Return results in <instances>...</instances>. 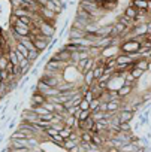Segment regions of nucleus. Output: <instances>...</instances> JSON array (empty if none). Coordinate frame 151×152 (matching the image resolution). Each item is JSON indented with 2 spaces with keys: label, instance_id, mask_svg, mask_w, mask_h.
<instances>
[{
  "label": "nucleus",
  "instance_id": "48",
  "mask_svg": "<svg viewBox=\"0 0 151 152\" xmlns=\"http://www.w3.org/2000/svg\"><path fill=\"white\" fill-rule=\"evenodd\" d=\"M148 2H151V0H148Z\"/></svg>",
  "mask_w": 151,
  "mask_h": 152
},
{
  "label": "nucleus",
  "instance_id": "25",
  "mask_svg": "<svg viewBox=\"0 0 151 152\" xmlns=\"http://www.w3.org/2000/svg\"><path fill=\"white\" fill-rule=\"evenodd\" d=\"M130 130H132L130 122H121L118 127V131H123V133H130Z\"/></svg>",
  "mask_w": 151,
  "mask_h": 152
},
{
  "label": "nucleus",
  "instance_id": "43",
  "mask_svg": "<svg viewBox=\"0 0 151 152\" xmlns=\"http://www.w3.org/2000/svg\"><path fill=\"white\" fill-rule=\"evenodd\" d=\"M81 2H85V3H91V2H94V0H81Z\"/></svg>",
  "mask_w": 151,
  "mask_h": 152
},
{
  "label": "nucleus",
  "instance_id": "44",
  "mask_svg": "<svg viewBox=\"0 0 151 152\" xmlns=\"http://www.w3.org/2000/svg\"><path fill=\"white\" fill-rule=\"evenodd\" d=\"M2 55H5V54H3V51H2V49H0V58H2Z\"/></svg>",
  "mask_w": 151,
  "mask_h": 152
},
{
  "label": "nucleus",
  "instance_id": "28",
  "mask_svg": "<svg viewBox=\"0 0 151 152\" xmlns=\"http://www.w3.org/2000/svg\"><path fill=\"white\" fill-rule=\"evenodd\" d=\"M43 133H45L48 137H52V136H57V134H58V130H55L54 127H48V128L43 130Z\"/></svg>",
  "mask_w": 151,
  "mask_h": 152
},
{
  "label": "nucleus",
  "instance_id": "6",
  "mask_svg": "<svg viewBox=\"0 0 151 152\" xmlns=\"http://www.w3.org/2000/svg\"><path fill=\"white\" fill-rule=\"evenodd\" d=\"M97 5H99V8H100L102 11L108 12V11H114V9L117 8L118 2H117V0H103V2H100V3H97Z\"/></svg>",
  "mask_w": 151,
  "mask_h": 152
},
{
  "label": "nucleus",
  "instance_id": "7",
  "mask_svg": "<svg viewBox=\"0 0 151 152\" xmlns=\"http://www.w3.org/2000/svg\"><path fill=\"white\" fill-rule=\"evenodd\" d=\"M45 102H46V97L43 94H41L39 91H36V93L32 94V106H42Z\"/></svg>",
  "mask_w": 151,
  "mask_h": 152
},
{
  "label": "nucleus",
  "instance_id": "46",
  "mask_svg": "<svg viewBox=\"0 0 151 152\" xmlns=\"http://www.w3.org/2000/svg\"><path fill=\"white\" fill-rule=\"evenodd\" d=\"M0 82H2V75H0Z\"/></svg>",
  "mask_w": 151,
  "mask_h": 152
},
{
  "label": "nucleus",
  "instance_id": "1",
  "mask_svg": "<svg viewBox=\"0 0 151 152\" xmlns=\"http://www.w3.org/2000/svg\"><path fill=\"white\" fill-rule=\"evenodd\" d=\"M141 49V43L139 40L136 39H127L126 42H123L120 45V51L123 54H127V55H132V54H138Z\"/></svg>",
  "mask_w": 151,
  "mask_h": 152
},
{
  "label": "nucleus",
  "instance_id": "34",
  "mask_svg": "<svg viewBox=\"0 0 151 152\" xmlns=\"http://www.w3.org/2000/svg\"><path fill=\"white\" fill-rule=\"evenodd\" d=\"M94 99V96H93V93H91V90L88 88L85 93H84V100H87V102H91Z\"/></svg>",
  "mask_w": 151,
  "mask_h": 152
},
{
  "label": "nucleus",
  "instance_id": "38",
  "mask_svg": "<svg viewBox=\"0 0 151 152\" xmlns=\"http://www.w3.org/2000/svg\"><path fill=\"white\" fill-rule=\"evenodd\" d=\"M39 75V67H33L30 70V76H38Z\"/></svg>",
  "mask_w": 151,
  "mask_h": 152
},
{
  "label": "nucleus",
  "instance_id": "35",
  "mask_svg": "<svg viewBox=\"0 0 151 152\" xmlns=\"http://www.w3.org/2000/svg\"><path fill=\"white\" fill-rule=\"evenodd\" d=\"M111 76L112 75H109V73H103L102 76H100V79H97L99 82H108L109 79H111Z\"/></svg>",
  "mask_w": 151,
  "mask_h": 152
},
{
  "label": "nucleus",
  "instance_id": "40",
  "mask_svg": "<svg viewBox=\"0 0 151 152\" xmlns=\"http://www.w3.org/2000/svg\"><path fill=\"white\" fill-rule=\"evenodd\" d=\"M147 12H148V14L151 12V2H148V6H147Z\"/></svg>",
  "mask_w": 151,
  "mask_h": 152
},
{
  "label": "nucleus",
  "instance_id": "29",
  "mask_svg": "<svg viewBox=\"0 0 151 152\" xmlns=\"http://www.w3.org/2000/svg\"><path fill=\"white\" fill-rule=\"evenodd\" d=\"M42 106H43L48 112H51V113H54V112H55V107H54V103H52V102H48V100H46Z\"/></svg>",
  "mask_w": 151,
  "mask_h": 152
},
{
  "label": "nucleus",
  "instance_id": "37",
  "mask_svg": "<svg viewBox=\"0 0 151 152\" xmlns=\"http://www.w3.org/2000/svg\"><path fill=\"white\" fill-rule=\"evenodd\" d=\"M15 125H17V119H15V118H12V119L9 121V124H8V128H9V130H14V128H15Z\"/></svg>",
  "mask_w": 151,
  "mask_h": 152
},
{
  "label": "nucleus",
  "instance_id": "2",
  "mask_svg": "<svg viewBox=\"0 0 151 152\" xmlns=\"http://www.w3.org/2000/svg\"><path fill=\"white\" fill-rule=\"evenodd\" d=\"M36 24H38L39 31H41V34H42V36H45V37H48V39H51V37L54 36L55 28H54V26H52L51 23H46V21L41 20V21H39V23H36Z\"/></svg>",
  "mask_w": 151,
  "mask_h": 152
},
{
  "label": "nucleus",
  "instance_id": "36",
  "mask_svg": "<svg viewBox=\"0 0 151 152\" xmlns=\"http://www.w3.org/2000/svg\"><path fill=\"white\" fill-rule=\"evenodd\" d=\"M99 112H108V103H106V102H100Z\"/></svg>",
  "mask_w": 151,
  "mask_h": 152
},
{
  "label": "nucleus",
  "instance_id": "47",
  "mask_svg": "<svg viewBox=\"0 0 151 152\" xmlns=\"http://www.w3.org/2000/svg\"><path fill=\"white\" fill-rule=\"evenodd\" d=\"M0 100H2V96H0Z\"/></svg>",
  "mask_w": 151,
  "mask_h": 152
},
{
  "label": "nucleus",
  "instance_id": "9",
  "mask_svg": "<svg viewBox=\"0 0 151 152\" xmlns=\"http://www.w3.org/2000/svg\"><path fill=\"white\" fill-rule=\"evenodd\" d=\"M85 31L84 30H78V28H72L69 30V40H77V39H82L85 37Z\"/></svg>",
  "mask_w": 151,
  "mask_h": 152
},
{
  "label": "nucleus",
  "instance_id": "33",
  "mask_svg": "<svg viewBox=\"0 0 151 152\" xmlns=\"http://www.w3.org/2000/svg\"><path fill=\"white\" fill-rule=\"evenodd\" d=\"M118 21H120V23H123V24H126V26L129 27V26H130V23H132L133 20H130V18H127V17H126V15L123 14V15L120 17V20H118Z\"/></svg>",
  "mask_w": 151,
  "mask_h": 152
},
{
  "label": "nucleus",
  "instance_id": "22",
  "mask_svg": "<svg viewBox=\"0 0 151 152\" xmlns=\"http://www.w3.org/2000/svg\"><path fill=\"white\" fill-rule=\"evenodd\" d=\"M99 106H100V99H93V100L90 102V112L99 110Z\"/></svg>",
  "mask_w": 151,
  "mask_h": 152
},
{
  "label": "nucleus",
  "instance_id": "11",
  "mask_svg": "<svg viewBox=\"0 0 151 152\" xmlns=\"http://www.w3.org/2000/svg\"><path fill=\"white\" fill-rule=\"evenodd\" d=\"M94 81H96V79H94V73H93V70H88V72H85V73L82 75V82H84V85L90 87Z\"/></svg>",
  "mask_w": 151,
  "mask_h": 152
},
{
  "label": "nucleus",
  "instance_id": "10",
  "mask_svg": "<svg viewBox=\"0 0 151 152\" xmlns=\"http://www.w3.org/2000/svg\"><path fill=\"white\" fill-rule=\"evenodd\" d=\"M132 91H133V85H127V84H124V85L117 91V96H118L120 99H124V97H127Z\"/></svg>",
  "mask_w": 151,
  "mask_h": 152
},
{
  "label": "nucleus",
  "instance_id": "12",
  "mask_svg": "<svg viewBox=\"0 0 151 152\" xmlns=\"http://www.w3.org/2000/svg\"><path fill=\"white\" fill-rule=\"evenodd\" d=\"M138 14H139V11H138L135 6H132V5H129V6L124 9V15H126L127 18H130V20H136Z\"/></svg>",
  "mask_w": 151,
  "mask_h": 152
},
{
  "label": "nucleus",
  "instance_id": "15",
  "mask_svg": "<svg viewBox=\"0 0 151 152\" xmlns=\"http://www.w3.org/2000/svg\"><path fill=\"white\" fill-rule=\"evenodd\" d=\"M114 27V30H115V33H117V36H121V34H124L127 30H129V27L126 26V24H123V23H115V26H112Z\"/></svg>",
  "mask_w": 151,
  "mask_h": 152
},
{
  "label": "nucleus",
  "instance_id": "24",
  "mask_svg": "<svg viewBox=\"0 0 151 152\" xmlns=\"http://www.w3.org/2000/svg\"><path fill=\"white\" fill-rule=\"evenodd\" d=\"M93 73H94V79L97 81V79H100V76L105 73V67H102V66L100 67H94L93 69Z\"/></svg>",
  "mask_w": 151,
  "mask_h": 152
},
{
  "label": "nucleus",
  "instance_id": "19",
  "mask_svg": "<svg viewBox=\"0 0 151 152\" xmlns=\"http://www.w3.org/2000/svg\"><path fill=\"white\" fill-rule=\"evenodd\" d=\"M147 31H148V30H147V24H136V27H135V30H133V34H136V36H144Z\"/></svg>",
  "mask_w": 151,
  "mask_h": 152
},
{
  "label": "nucleus",
  "instance_id": "17",
  "mask_svg": "<svg viewBox=\"0 0 151 152\" xmlns=\"http://www.w3.org/2000/svg\"><path fill=\"white\" fill-rule=\"evenodd\" d=\"M115 51H117V48H112V46H108V48H105V49H102V52H100V55L106 60V58H111V57H114L115 55ZM117 57V55H115Z\"/></svg>",
  "mask_w": 151,
  "mask_h": 152
},
{
  "label": "nucleus",
  "instance_id": "26",
  "mask_svg": "<svg viewBox=\"0 0 151 152\" xmlns=\"http://www.w3.org/2000/svg\"><path fill=\"white\" fill-rule=\"evenodd\" d=\"M8 64H9L8 55H2V58H0V70H6L8 69Z\"/></svg>",
  "mask_w": 151,
  "mask_h": 152
},
{
  "label": "nucleus",
  "instance_id": "16",
  "mask_svg": "<svg viewBox=\"0 0 151 152\" xmlns=\"http://www.w3.org/2000/svg\"><path fill=\"white\" fill-rule=\"evenodd\" d=\"M14 48H15V51H18V52H20V54H21L24 58H29V52H30V51H29V49H27V48H26L23 43L17 42V43L14 45Z\"/></svg>",
  "mask_w": 151,
  "mask_h": 152
},
{
  "label": "nucleus",
  "instance_id": "3",
  "mask_svg": "<svg viewBox=\"0 0 151 152\" xmlns=\"http://www.w3.org/2000/svg\"><path fill=\"white\" fill-rule=\"evenodd\" d=\"M32 40H33V45H35V48H36L39 52H43V51H46V48H48V43H49V39H48V37H45V36H42V34H38V36L32 37Z\"/></svg>",
  "mask_w": 151,
  "mask_h": 152
},
{
  "label": "nucleus",
  "instance_id": "42",
  "mask_svg": "<svg viewBox=\"0 0 151 152\" xmlns=\"http://www.w3.org/2000/svg\"><path fill=\"white\" fill-rule=\"evenodd\" d=\"M3 137H5V134H3L2 131H0V142H2V140H3Z\"/></svg>",
  "mask_w": 151,
  "mask_h": 152
},
{
  "label": "nucleus",
  "instance_id": "39",
  "mask_svg": "<svg viewBox=\"0 0 151 152\" xmlns=\"http://www.w3.org/2000/svg\"><path fill=\"white\" fill-rule=\"evenodd\" d=\"M12 109H14V112H18V109H20V103H15Z\"/></svg>",
  "mask_w": 151,
  "mask_h": 152
},
{
  "label": "nucleus",
  "instance_id": "32",
  "mask_svg": "<svg viewBox=\"0 0 151 152\" xmlns=\"http://www.w3.org/2000/svg\"><path fill=\"white\" fill-rule=\"evenodd\" d=\"M80 107H81V110H90V102H87V100H81V103H80Z\"/></svg>",
  "mask_w": 151,
  "mask_h": 152
},
{
  "label": "nucleus",
  "instance_id": "45",
  "mask_svg": "<svg viewBox=\"0 0 151 152\" xmlns=\"http://www.w3.org/2000/svg\"><path fill=\"white\" fill-rule=\"evenodd\" d=\"M150 70H151V61H150V67H148V72H150Z\"/></svg>",
  "mask_w": 151,
  "mask_h": 152
},
{
  "label": "nucleus",
  "instance_id": "31",
  "mask_svg": "<svg viewBox=\"0 0 151 152\" xmlns=\"http://www.w3.org/2000/svg\"><path fill=\"white\" fill-rule=\"evenodd\" d=\"M38 146H39V140H38V137H30V139H29V148L33 149V148H38Z\"/></svg>",
  "mask_w": 151,
  "mask_h": 152
},
{
  "label": "nucleus",
  "instance_id": "30",
  "mask_svg": "<svg viewBox=\"0 0 151 152\" xmlns=\"http://www.w3.org/2000/svg\"><path fill=\"white\" fill-rule=\"evenodd\" d=\"M49 140L52 142V143H55V145H63V137L60 136V134H57V136H52V137H49Z\"/></svg>",
  "mask_w": 151,
  "mask_h": 152
},
{
  "label": "nucleus",
  "instance_id": "13",
  "mask_svg": "<svg viewBox=\"0 0 151 152\" xmlns=\"http://www.w3.org/2000/svg\"><path fill=\"white\" fill-rule=\"evenodd\" d=\"M132 6H135L138 11H147L148 6V0H132Z\"/></svg>",
  "mask_w": 151,
  "mask_h": 152
},
{
  "label": "nucleus",
  "instance_id": "27",
  "mask_svg": "<svg viewBox=\"0 0 151 152\" xmlns=\"http://www.w3.org/2000/svg\"><path fill=\"white\" fill-rule=\"evenodd\" d=\"M91 116V112L90 110H81V113H80V116H78V119H80V122H84L85 119H88Z\"/></svg>",
  "mask_w": 151,
  "mask_h": 152
},
{
  "label": "nucleus",
  "instance_id": "23",
  "mask_svg": "<svg viewBox=\"0 0 151 152\" xmlns=\"http://www.w3.org/2000/svg\"><path fill=\"white\" fill-rule=\"evenodd\" d=\"M130 73L133 75V78L138 81V79H141L142 78V75L145 73V72H142L141 69H136V67H132V70H130Z\"/></svg>",
  "mask_w": 151,
  "mask_h": 152
},
{
  "label": "nucleus",
  "instance_id": "20",
  "mask_svg": "<svg viewBox=\"0 0 151 152\" xmlns=\"http://www.w3.org/2000/svg\"><path fill=\"white\" fill-rule=\"evenodd\" d=\"M73 131V128H70V127H64L63 130H60L58 131V134L63 137V140H66V139H69V136H70V133Z\"/></svg>",
  "mask_w": 151,
  "mask_h": 152
},
{
  "label": "nucleus",
  "instance_id": "4",
  "mask_svg": "<svg viewBox=\"0 0 151 152\" xmlns=\"http://www.w3.org/2000/svg\"><path fill=\"white\" fill-rule=\"evenodd\" d=\"M38 12H39V14L42 15V20H43V21H46V23H51V24L54 23V20H55V17H57V15H55V14H54L52 11L46 9L45 6L39 8V11H38Z\"/></svg>",
  "mask_w": 151,
  "mask_h": 152
},
{
  "label": "nucleus",
  "instance_id": "5",
  "mask_svg": "<svg viewBox=\"0 0 151 152\" xmlns=\"http://www.w3.org/2000/svg\"><path fill=\"white\" fill-rule=\"evenodd\" d=\"M118 119L120 122H130L135 116V112L133 110H129V109H124V110H118Z\"/></svg>",
  "mask_w": 151,
  "mask_h": 152
},
{
  "label": "nucleus",
  "instance_id": "18",
  "mask_svg": "<svg viewBox=\"0 0 151 152\" xmlns=\"http://www.w3.org/2000/svg\"><path fill=\"white\" fill-rule=\"evenodd\" d=\"M78 145H80V142H75V140L66 139V140H63V145H61V146H63V148H64L67 152H70V151H72L75 146H78Z\"/></svg>",
  "mask_w": 151,
  "mask_h": 152
},
{
  "label": "nucleus",
  "instance_id": "21",
  "mask_svg": "<svg viewBox=\"0 0 151 152\" xmlns=\"http://www.w3.org/2000/svg\"><path fill=\"white\" fill-rule=\"evenodd\" d=\"M39 55H41V52H39L38 49H32V51L29 52V58H27V60L32 61V63H35V61L39 58Z\"/></svg>",
  "mask_w": 151,
  "mask_h": 152
},
{
  "label": "nucleus",
  "instance_id": "14",
  "mask_svg": "<svg viewBox=\"0 0 151 152\" xmlns=\"http://www.w3.org/2000/svg\"><path fill=\"white\" fill-rule=\"evenodd\" d=\"M80 133V139L81 142H85V143H91V139H93V131H87V130H82V131H78Z\"/></svg>",
  "mask_w": 151,
  "mask_h": 152
},
{
  "label": "nucleus",
  "instance_id": "41",
  "mask_svg": "<svg viewBox=\"0 0 151 152\" xmlns=\"http://www.w3.org/2000/svg\"><path fill=\"white\" fill-rule=\"evenodd\" d=\"M147 30H148V31H151V21H148V23H147Z\"/></svg>",
  "mask_w": 151,
  "mask_h": 152
},
{
  "label": "nucleus",
  "instance_id": "8",
  "mask_svg": "<svg viewBox=\"0 0 151 152\" xmlns=\"http://www.w3.org/2000/svg\"><path fill=\"white\" fill-rule=\"evenodd\" d=\"M133 67L141 69L142 72H148L150 60H147V58H138V60H135V61H133Z\"/></svg>",
  "mask_w": 151,
  "mask_h": 152
}]
</instances>
